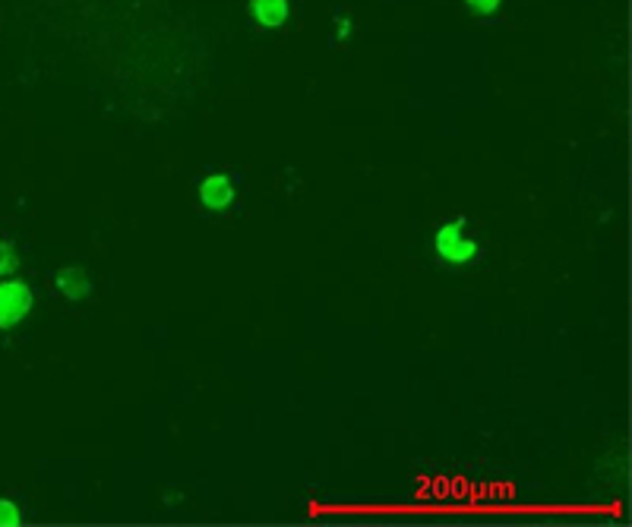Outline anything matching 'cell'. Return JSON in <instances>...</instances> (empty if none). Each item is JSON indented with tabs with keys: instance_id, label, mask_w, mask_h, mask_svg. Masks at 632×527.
Here are the masks:
<instances>
[{
	"instance_id": "cell-3",
	"label": "cell",
	"mask_w": 632,
	"mask_h": 527,
	"mask_svg": "<svg viewBox=\"0 0 632 527\" xmlns=\"http://www.w3.org/2000/svg\"><path fill=\"white\" fill-rule=\"evenodd\" d=\"M196 199H200V206L206 212H228L237 199V187L231 174H209L203 177L200 190H196Z\"/></svg>"
},
{
	"instance_id": "cell-2",
	"label": "cell",
	"mask_w": 632,
	"mask_h": 527,
	"mask_svg": "<svg viewBox=\"0 0 632 527\" xmlns=\"http://www.w3.org/2000/svg\"><path fill=\"white\" fill-rule=\"evenodd\" d=\"M35 294L26 281L19 278H0V332L16 329L32 313Z\"/></svg>"
},
{
	"instance_id": "cell-1",
	"label": "cell",
	"mask_w": 632,
	"mask_h": 527,
	"mask_svg": "<svg viewBox=\"0 0 632 527\" xmlns=\"http://www.w3.org/2000/svg\"><path fill=\"white\" fill-rule=\"evenodd\" d=\"M433 256L449 269H468L481 259V243L468 234L465 218H452L433 234Z\"/></svg>"
},
{
	"instance_id": "cell-9",
	"label": "cell",
	"mask_w": 632,
	"mask_h": 527,
	"mask_svg": "<svg viewBox=\"0 0 632 527\" xmlns=\"http://www.w3.org/2000/svg\"><path fill=\"white\" fill-rule=\"evenodd\" d=\"M335 35H339V38H348V35H351V19L339 16V23H335Z\"/></svg>"
},
{
	"instance_id": "cell-7",
	"label": "cell",
	"mask_w": 632,
	"mask_h": 527,
	"mask_svg": "<svg viewBox=\"0 0 632 527\" xmlns=\"http://www.w3.org/2000/svg\"><path fill=\"white\" fill-rule=\"evenodd\" d=\"M0 524H23V512L10 499H0Z\"/></svg>"
},
{
	"instance_id": "cell-6",
	"label": "cell",
	"mask_w": 632,
	"mask_h": 527,
	"mask_svg": "<svg viewBox=\"0 0 632 527\" xmlns=\"http://www.w3.org/2000/svg\"><path fill=\"white\" fill-rule=\"evenodd\" d=\"M19 269V253L13 243L0 240V278H10Z\"/></svg>"
},
{
	"instance_id": "cell-8",
	"label": "cell",
	"mask_w": 632,
	"mask_h": 527,
	"mask_svg": "<svg viewBox=\"0 0 632 527\" xmlns=\"http://www.w3.org/2000/svg\"><path fill=\"white\" fill-rule=\"evenodd\" d=\"M468 10L471 13H478V16H490V13H497L503 0H465Z\"/></svg>"
},
{
	"instance_id": "cell-5",
	"label": "cell",
	"mask_w": 632,
	"mask_h": 527,
	"mask_svg": "<svg viewBox=\"0 0 632 527\" xmlns=\"http://www.w3.org/2000/svg\"><path fill=\"white\" fill-rule=\"evenodd\" d=\"M250 16L263 29H282L291 16V0H250Z\"/></svg>"
},
{
	"instance_id": "cell-4",
	"label": "cell",
	"mask_w": 632,
	"mask_h": 527,
	"mask_svg": "<svg viewBox=\"0 0 632 527\" xmlns=\"http://www.w3.org/2000/svg\"><path fill=\"white\" fill-rule=\"evenodd\" d=\"M54 288L61 291V297H67L70 303H83L92 294V278H89L86 269L64 266V269H57V275H54Z\"/></svg>"
}]
</instances>
